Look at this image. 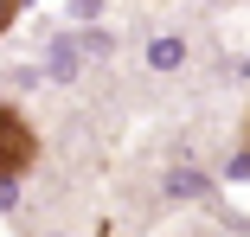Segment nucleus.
<instances>
[{"mask_svg": "<svg viewBox=\"0 0 250 237\" xmlns=\"http://www.w3.org/2000/svg\"><path fill=\"white\" fill-rule=\"evenodd\" d=\"M26 7H32V0H0V39H7V32H13V20H20Z\"/></svg>", "mask_w": 250, "mask_h": 237, "instance_id": "2", "label": "nucleus"}, {"mask_svg": "<svg viewBox=\"0 0 250 237\" xmlns=\"http://www.w3.org/2000/svg\"><path fill=\"white\" fill-rule=\"evenodd\" d=\"M39 167V128L26 122V109L0 103V186H13Z\"/></svg>", "mask_w": 250, "mask_h": 237, "instance_id": "1", "label": "nucleus"}, {"mask_svg": "<svg viewBox=\"0 0 250 237\" xmlns=\"http://www.w3.org/2000/svg\"><path fill=\"white\" fill-rule=\"evenodd\" d=\"M237 135H244V154H250V103H244V122H237Z\"/></svg>", "mask_w": 250, "mask_h": 237, "instance_id": "3", "label": "nucleus"}]
</instances>
